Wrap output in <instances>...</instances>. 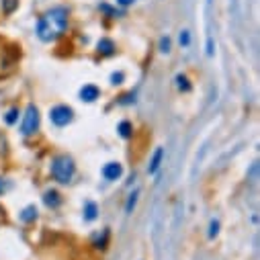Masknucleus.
<instances>
[{"label": "nucleus", "instance_id": "8", "mask_svg": "<svg viewBox=\"0 0 260 260\" xmlns=\"http://www.w3.org/2000/svg\"><path fill=\"white\" fill-rule=\"evenodd\" d=\"M43 203H45L49 209H57V207L61 205V197H59V192H57V190H53V188L45 190V192H43Z\"/></svg>", "mask_w": 260, "mask_h": 260}, {"label": "nucleus", "instance_id": "13", "mask_svg": "<svg viewBox=\"0 0 260 260\" xmlns=\"http://www.w3.org/2000/svg\"><path fill=\"white\" fill-rule=\"evenodd\" d=\"M96 215H99L96 203H94V201H86V203H84V219H86V221H94Z\"/></svg>", "mask_w": 260, "mask_h": 260}, {"label": "nucleus", "instance_id": "7", "mask_svg": "<svg viewBox=\"0 0 260 260\" xmlns=\"http://www.w3.org/2000/svg\"><path fill=\"white\" fill-rule=\"evenodd\" d=\"M99 96H101V90L94 84H84L80 88V101H84V103H94Z\"/></svg>", "mask_w": 260, "mask_h": 260}, {"label": "nucleus", "instance_id": "12", "mask_svg": "<svg viewBox=\"0 0 260 260\" xmlns=\"http://www.w3.org/2000/svg\"><path fill=\"white\" fill-rule=\"evenodd\" d=\"M138 197H140V188H136L134 192H129V197H127V203H125V213L127 215H132L136 205H138Z\"/></svg>", "mask_w": 260, "mask_h": 260}, {"label": "nucleus", "instance_id": "3", "mask_svg": "<svg viewBox=\"0 0 260 260\" xmlns=\"http://www.w3.org/2000/svg\"><path fill=\"white\" fill-rule=\"evenodd\" d=\"M51 174L57 182L61 184H68L72 182L74 174H76V164L70 156H55L51 160Z\"/></svg>", "mask_w": 260, "mask_h": 260}, {"label": "nucleus", "instance_id": "5", "mask_svg": "<svg viewBox=\"0 0 260 260\" xmlns=\"http://www.w3.org/2000/svg\"><path fill=\"white\" fill-rule=\"evenodd\" d=\"M49 119H51V123L57 125V127H66L68 123H72L74 111H72V107H68V105H55V107L49 111Z\"/></svg>", "mask_w": 260, "mask_h": 260}, {"label": "nucleus", "instance_id": "25", "mask_svg": "<svg viewBox=\"0 0 260 260\" xmlns=\"http://www.w3.org/2000/svg\"><path fill=\"white\" fill-rule=\"evenodd\" d=\"M136 0H117V5L119 7H129V5H134Z\"/></svg>", "mask_w": 260, "mask_h": 260}, {"label": "nucleus", "instance_id": "18", "mask_svg": "<svg viewBox=\"0 0 260 260\" xmlns=\"http://www.w3.org/2000/svg\"><path fill=\"white\" fill-rule=\"evenodd\" d=\"M217 234H219V221H217V219H211V223H209V232H207L209 240H213Z\"/></svg>", "mask_w": 260, "mask_h": 260}, {"label": "nucleus", "instance_id": "1", "mask_svg": "<svg viewBox=\"0 0 260 260\" xmlns=\"http://www.w3.org/2000/svg\"><path fill=\"white\" fill-rule=\"evenodd\" d=\"M66 29H68V9L53 7L39 17L35 33L43 43H51L66 33Z\"/></svg>", "mask_w": 260, "mask_h": 260}, {"label": "nucleus", "instance_id": "9", "mask_svg": "<svg viewBox=\"0 0 260 260\" xmlns=\"http://www.w3.org/2000/svg\"><path fill=\"white\" fill-rule=\"evenodd\" d=\"M96 51H99L101 55H113V53L117 51V47H115L113 39H109V37H103V39L96 43Z\"/></svg>", "mask_w": 260, "mask_h": 260}, {"label": "nucleus", "instance_id": "19", "mask_svg": "<svg viewBox=\"0 0 260 260\" xmlns=\"http://www.w3.org/2000/svg\"><path fill=\"white\" fill-rule=\"evenodd\" d=\"M123 80H125V74H123V72H113V74H111V84H113V86L123 84Z\"/></svg>", "mask_w": 260, "mask_h": 260}, {"label": "nucleus", "instance_id": "16", "mask_svg": "<svg viewBox=\"0 0 260 260\" xmlns=\"http://www.w3.org/2000/svg\"><path fill=\"white\" fill-rule=\"evenodd\" d=\"M0 5H3V13L5 15H13L19 7V0H0Z\"/></svg>", "mask_w": 260, "mask_h": 260}, {"label": "nucleus", "instance_id": "15", "mask_svg": "<svg viewBox=\"0 0 260 260\" xmlns=\"http://www.w3.org/2000/svg\"><path fill=\"white\" fill-rule=\"evenodd\" d=\"M174 82H176V88H178L180 92H190V88H192L190 80H188L184 74H178V76L174 78Z\"/></svg>", "mask_w": 260, "mask_h": 260}, {"label": "nucleus", "instance_id": "21", "mask_svg": "<svg viewBox=\"0 0 260 260\" xmlns=\"http://www.w3.org/2000/svg\"><path fill=\"white\" fill-rule=\"evenodd\" d=\"M170 43H172V41H170L168 35L162 37V39H160V51H162V53H170Z\"/></svg>", "mask_w": 260, "mask_h": 260}, {"label": "nucleus", "instance_id": "24", "mask_svg": "<svg viewBox=\"0 0 260 260\" xmlns=\"http://www.w3.org/2000/svg\"><path fill=\"white\" fill-rule=\"evenodd\" d=\"M207 55H209V57H213V55H215V45H213V37H209V39H207Z\"/></svg>", "mask_w": 260, "mask_h": 260}, {"label": "nucleus", "instance_id": "11", "mask_svg": "<svg viewBox=\"0 0 260 260\" xmlns=\"http://www.w3.org/2000/svg\"><path fill=\"white\" fill-rule=\"evenodd\" d=\"M19 219H21V221H25V223L35 221V219H37V207H35V205H27V207L19 213Z\"/></svg>", "mask_w": 260, "mask_h": 260}, {"label": "nucleus", "instance_id": "14", "mask_svg": "<svg viewBox=\"0 0 260 260\" xmlns=\"http://www.w3.org/2000/svg\"><path fill=\"white\" fill-rule=\"evenodd\" d=\"M117 132H119V136L123 138V140H129L134 136V125L129 123V121H121L119 125H117Z\"/></svg>", "mask_w": 260, "mask_h": 260}, {"label": "nucleus", "instance_id": "4", "mask_svg": "<svg viewBox=\"0 0 260 260\" xmlns=\"http://www.w3.org/2000/svg\"><path fill=\"white\" fill-rule=\"evenodd\" d=\"M39 129V111L35 105H29L27 111H25V117H23V123H21V134L23 136H33Z\"/></svg>", "mask_w": 260, "mask_h": 260}, {"label": "nucleus", "instance_id": "6", "mask_svg": "<svg viewBox=\"0 0 260 260\" xmlns=\"http://www.w3.org/2000/svg\"><path fill=\"white\" fill-rule=\"evenodd\" d=\"M121 174H123V166L119 162H109V164L103 166V176L107 180H119Z\"/></svg>", "mask_w": 260, "mask_h": 260}, {"label": "nucleus", "instance_id": "10", "mask_svg": "<svg viewBox=\"0 0 260 260\" xmlns=\"http://www.w3.org/2000/svg\"><path fill=\"white\" fill-rule=\"evenodd\" d=\"M162 160H164V148H156V152H154V156H152V160H150L148 172H150V174H156V172L160 170V166H162Z\"/></svg>", "mask_w": 260, "mask_h": 260}, {"label": "nucleus", "instance_id": "23", "mask_svg": "<svg viewBox=\"0 0 260 260\" xmlns=\"http://www.w3.org/2000/svg\"><path fill=\"white\" fill-rule=\"evenodd\" d=\"M132 103H136V94L132 92V94H125L121 101H119V105H132Z\"/></svg>", "mask_w": 260, "mask_h": 260}, {"label": "nucleus", "instance_id": "20", "mask_svg": "<svg viewBox=\"0 0 260 260\" xmlns=\"http://www.w3.org/2000/svg\"><path fill=\"white\" fill-rule=\"evenodd\" d=\"M178 41H180V45H182V47H188V45H190V33H188L186 29H184V31H180Z\"/></svg>", "mask_w": 260, "mask_h": 260}, {"label": "nucleus", "instance_id": "2", "mask_svg": "<svg viewBox=\"0 0 260 260\" xmlns=\"http://www.w3.org/2000/svg\"><path fill=\"white\" fill-rule=\"evenodd\" d=\"M19 59H21V47L17 43L0 39V80L9 78L17 70Z\"/></svg>", "mask_w": 260, "mask_h": 260}, {"label": "nucleus", "instance_id": "17", "mask_svg": "<svg viewBox=\"0 0 260 260\" xmlns=\"http://www.w3.org/2000/svg\"><path fill=\"white\" fill-rule=\"evenodd\" d=\"M19 115H21V113H19V109H17V107H13V109L5 115V121H7L9 125H15V123H17V119H19Z\"/></svg>", "mask_w": 260, "mask_h": 260}, {"label": "nucleus", "instance_id": "22", "mask_svg": "<svg viewBox=\"0 0 260 260\" xmlns=\"http://www.w3.org/2000/svg\"><path fill=\"white\" fill-rule=\"evenodd\" d=\"M107 240H109V232L105 230V232H103V238H99V240L94 242V248H99V250H105V248H107V246H105V244H107Z\"/></svg>", "mask_w": 260, "mask_h": 260}]
</instances>
